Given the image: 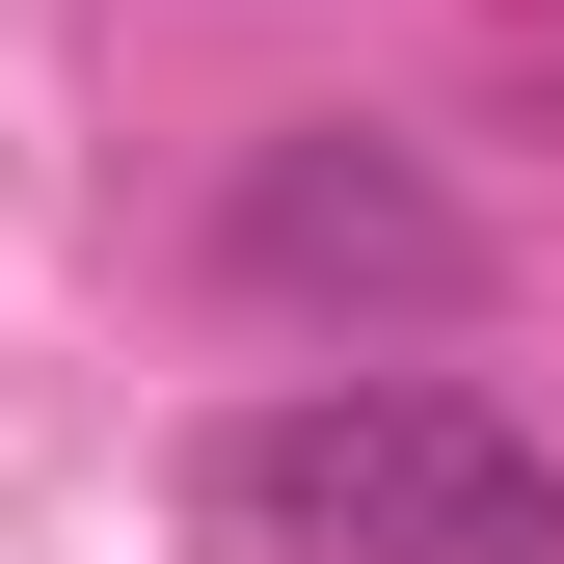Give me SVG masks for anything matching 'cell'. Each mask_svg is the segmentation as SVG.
Instances as JSON below:
<instances>
[{"label":"cell","instance_id":"obj_2","mask_svg":"<svg viewBox=\"0 0 564 564\" xmlns=\"http://www.w3.org/2000/svg\"><path fill=\"white\" fill-rule=\"evenodd\" d=\"M216 269L269 323H377V349H431V323H484V216L403 134H269V162L216 188Z\"/></svg>","mask_w":564,"mask_h":564},{"label":"cell","instance_id":"obj_1","mask_svg":"<svg viewBox=\"0 0 564 564\" xmlns=\"http://www.w3.org/2000/svg\"><path fill=\"white\" fill-rule=\"evenodd\" d=\"M216 511L269 564H564V457L457 377H296L216 431Z\"/></svg>","mask_w":564,"mask_h":564}]
</instances>
